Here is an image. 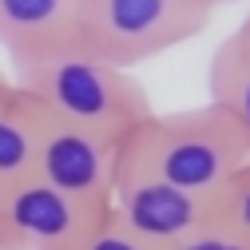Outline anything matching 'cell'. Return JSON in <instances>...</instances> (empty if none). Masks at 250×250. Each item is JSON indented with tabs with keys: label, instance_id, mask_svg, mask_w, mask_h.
<instances>
[{
	"label": "cell",
	"instance_id": "cell-6",
	"mask_svg": "<svg viewBox=\"0 0 250 250\" xmlns=\"http://www.w3.org/2000/svg\"><path fill=\"white\" fill-rule=\"evenodd\" d=\"M107 210L131 234H139L143 242L163 250V246L187 238L191 230L214 223L218 218V195H195V191H179V187L119 171Z\"/></svg>",
	"mask_w": 250,
	"mask_h": 250
},
{
	"label": "cell",
	"instance_id": "cell-5",
	"mask_svg": "<svg viewBox=\"0 0 250 250\" xmlns=\"http://www.w3.org/2000/svg\"><path fill=\"white\" fill-rule=\"evenodd\" d=\"M119 147L123 143L68 127V123L48 115L44 131H40V151H36L32 175L52 183L56 191H64L72 199H83L91 207H107L111 187L119 179Z\"/></svg>",
	"mask_w": 250,
	"mask_h": 250
},
{
	"label": "cell",
	"instance_id": "cell-7",
	"mask_svg": "<svg viewBox=\"0 0 250 250\" xmlns=\"http://www.w3.org/2000/svg\"><path fill=\"white\" fill-rule=\"evenodd\" d=\"M83 0H0V48L12 68L80 48Z\"/></svg>",
	"mask_w": 250,
	"mask_h": 250
},
{
	"label": "cell",
	"instance_id": "cell-9",
	"mask_svg": "<svg viewBox=\"0 0 250 250\" xmlns=\"http://www.w3.org/2000/svg\"><path fill=\"white\" fill-rule=\"evenodd\" d=\"M207 87L214 107H223L238 131L250 139V48L230 32L210 56V72H207Z\"/></svg>",
	"mask_w": 250,
	"mask_h": 250
},
{
	"label": "cell",
	"instance_id": "cell-8",
	"mask_svg": "<svg viewBox=\"0 0 250 250\" xmlns=\"http://www.w3.org/2000/svg\"><path fill=\"white\" fill-rule=\"evenodd\" d=\"M48 111L12 80L0 87V191L32 175Z\"/></svg>",
	"mask_w": 250,
	"mask_h": 250
},
{
	"label": "cell",
	"instance_id": "cell-13",
	"mask_svg": "<svg viewBox=\"0 0 250 250\" xmlns=\"http://www.w3.org/2000/svg\"><path fill=\"white\" fill-rule=\"evenodd\" d=\"M234 36H238V40H242V44L250 48V12H246V20H242V24L234 28Z\"/></svg>",
	"mask_w": 250,
	"mask_h": 250
},
{
	"label": "cell",
	"instance_id": "cell-3",
	"mask_svg": "<svg viewBox=\"0 0 250 250\" xmlns=\"http://www.w3.org/2000/svg\"><path fill=\"white\" fill-rule=\"evenodd\" d=\"M210 16L214 12L195 0H83L80 52L131 72L143 60L195 40Z\"/></svg>",
	"mask_w": 250,
	"mask_h": 250
},
{
	"label": "cell",
	"instance_id": "cell-15",
	"mask_svg": "<svg viewBox=\"0 0 250 250\" xmlns=\"http://www.w3.org/2000/svg\"><path fill=\"white\" fill-rule=\"evenodd\" d=\"M0 250H12V246H8V238H4V230H0Z\"/></svg>",
	"mask_w": 250,
	"mask_h": 250
},
{
	"label": "cell",
	"instance_id": "cell-16",
	"mask_svg": "<svg viewBox=\"0 0 250 250\" xmlns=\"http://www.w3.org/2000/svg\"><path fill=\"white\" fill-rule=\"evenodd\" d=\"M4 83H8V80H4V76H0V87H4Z\"/></svg>",
	"mask_w": 250,
	"mask_h": 250
},
{
	"label": "cell",
	"instance_id": "cell-11",
	"mask_svg": "<svg viewBox=\"0 0 250 250\" xmlns=\"http://www.w3.org/2000/svg\"><path fill=\"white\" fill-rule=\"evenodd\" d=\"M163 250H250V242L238 230H230L227 223H218V218H214V223L191 230L187 238H179V242H171Z\"/></svg>",
	"mask_w": 250,
	"mask_h": 250
},
{
	"label": "cell",
	"instance_id": "cell-1",
	"mask_svg": "<svg viewBox=\"0 0 250 250\" xmlns=\"http://www.w3.org/2000/svg\"><path fill=\"white\" fill-rule=\"evenodd\" d=\"M242 163H250V139L214 104L151 111L119 147V171L195 195H218Z\"/></svg>",
	"mask_w": 250,
	"mask_h": 250
},
{
	"label": "cell",
	"instance_id": "cell-10",
	"mask_svg": "<svg viewBox=\"0 0 250 250\" xmlns=\"http://www.w3.org/2000/svg\"><path fill=\"white\" fill-rule=\"evenodd\" d=\"M218 223H227L250 242V163H242L234 179L218 191Z\"/></svg>",
	"mask_w": 250,
	"mask_h": 250
},
{
	"label": "cell",
	"instance_id": "cell-2",
	"mask_svg": "<svg viewBox=\"0 0 250 250\" xmlns=\"http://www.w3.org/2000/svg\"><path fill=\"white\" fill-rule=\"evenodd\" d=\"M12 83L24 87L52 119L91 131V135H104L111 143H123L155 111L151 96L131 72L100 64V60L83 56L80 48L16 68Z\"/></svg>",
	"mask_w": 250,
	"mask_h": 250
},
{
	"label": "cell",
	"instance_id": "cell-12",
	"mask_svg": "<svg viewBox=\"0 0 250 250\" xmlns=\"http://www.w3.org/2000/svg\"><path fill=\"white\" fill-rule=\"evenodd\" d=\"M80 250H159V246H151V242H143L139 234H131V230H127V227H123L119 218L107 210V214H104V223L83 238Z\"/></svg>",
	"mask_w": 250,
	"mask_h": 250
},
{
	"label": "cell",
	"instance_id": "cell-4",
	"mask_svg": "<svg viewBox=\"0 0 250 250\" xmlns=\"http://www.w3.org/2000/svg\"><path fill=\"white\" fill-rule=\"evenodd\" d=\"M107 207H91L28 175L0 191V230L12 250H80L104 223Z\"/></svg>",
	"mask_w": 250,
	"mask_h": 250
},
{
	"label": "cell",
	"instance_id": "cell-14",
	"mask_svg": "<svg viewBox=\"0 0 250 250\" xmlns=\"http://www.w3.org/2000/svg\"><path fill=\"white\" fill-rule=\"evenodd\" d=\"M195 4H203V8L214 12V8H223V4H234V0H195Z\"/></svg>",
	"mask_w": 250,
	"mask_h": 250
}]
</instances>
